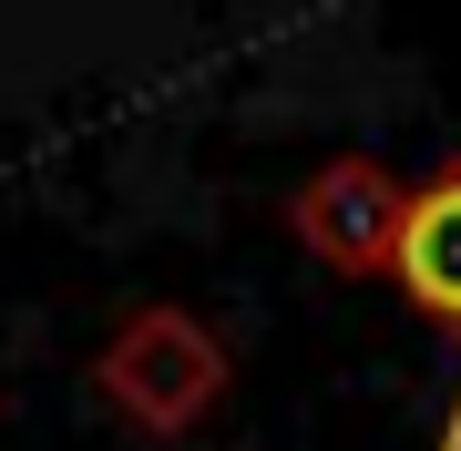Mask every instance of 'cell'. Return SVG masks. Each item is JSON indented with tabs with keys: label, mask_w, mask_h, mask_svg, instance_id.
I'll return each mask as SVG.
<instances>
[{
	"label": "cell",
	"mask_w": 461,
	"mask_h": 451,
	"mask_svg": "<svg viewBox=\"0 0 461 451\" xmlns=\"http://www.w3.org/2000/svg\"><path fill=\"white\" fill-rule=\"evenodd\" d=\"M103 390H113L144 431H185V420H205L215 390H226V349H215L195 318L144 308V318H123V338L103 349Z\"/></svg>",
	"instance_id": "cell-1"
},
{
	"label": "cell",
	"mask_w": 461,
	"mask_h": 451,
	"mask_svg": "<svg viewBox=\"0 0 461 451\" xmlns=\"http://www.w3.org/2000/svg\"><path fill=\"white\" fill-rule=\"evenodd\" d=\"M400 205H411V195H400L390 165H369V154H329V165L287 195V226L308 236L339 277H379L390 247H400Z\"/></svg>",
	"instance_id": "cell-2"
},
{
	"label": "cell",
	"mask_w": 461,
	"mask_h": 451,
	"mask_svg": "<svg viewBox=\"0 0 461 451\" xmlns=\"http://www.w3.org/2000/svg\"><path fill=\"white\" fill-rule=\"evenodd\" d=\"M390 277L411 287L430 318H451L461 329V165L411 185V205H400V247H390Z\"/></svg>",
	"instance_id": "cell-3"
},
{
	"label": "cell",
	"mask_w": 461,
	"mask_h": 451,
	"mask_svg": "<svg viewBox=\"0 0 461 451\" xmlns=\"http://www.w3.org/2000/svg\"><path fill=\"white\" fill-rule=\"evenodd\" d=\"M441 451H461V410H451V431H441Z\"/></svg>",
	"instance_id": "cell-4"
}]
</instances>
